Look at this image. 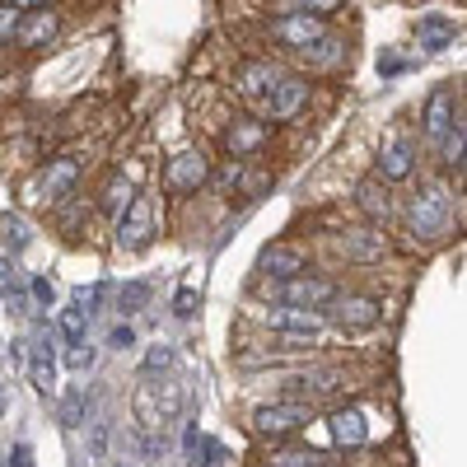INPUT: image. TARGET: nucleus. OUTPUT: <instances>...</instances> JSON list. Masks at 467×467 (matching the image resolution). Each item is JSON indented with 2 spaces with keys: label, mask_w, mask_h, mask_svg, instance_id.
<instances>
[{
  "label": "nucleus",
  "mask_w": 467,
  "mask_h": 467,
  "mask_svg": "<svg viewBox=\"0 0 467 467\" xmlns=\"http://www.w3.org/2000/svg\"><path fill=\"white\" fill-rule=\"evenodd\" d=\"M262 327L276 332V356H308L318 346L327 318L323 314H304V308L290 304H266L262 308Z\"/></svg>",
  "instance_id": "f257e3e1"
},
{
  "label": "nucleus",
  "mask_w": 467,
  "mask_h": 467,
  "mask_svg": "<svg viewBox=\"0 0 467 467\" xmlns=\"http://www.w3.org/2000/svg\"><path fill=\"white\" fill-rule=\"evenodd\" d=\"M407 229H411L416 244H435V239H444V234L453 229V192H449L444 178L420 182V192L407 206Z\"/></svg>",
  "instance_id": "f03ea898"
},
{
  "label": "nucleus",
  "mask_w": 467,
  "mask_h": 467,
  "mask_svg": "<svg viewBox=\"0 0 467 467\" xmlns=\"http://www.w3.org/2000/svg\"><path fill=\"white\" fill-rule=\"evenodd\" d=\"M308 425H314V407L295 402V398L262 402V407L253 411V435H257V440H271V444H281V440L308 431Z\"/></svg>",
  "instance_id": "7ed1b4c3"
},
{
  "label": "nucleus",
  "mask_w": 467,
  "mask_h": 467,
  "mask_svg": "<svg viewBox=\"0 0 467 467\" xmlns=\"http://www.w3.org/2000/svg\"><path fill=\"white\" fill-rule=\"evenodd\" d=\"M323 318L337 332H346V337H360V332H374L383 323V304L374 295H337Z\"/></svg>",
  "instance_id": "20e7f679"
},
{
  "label": "nucleus",
  "mask_w": 467,
  "mask_h": 467,
  "mask_svg": "<svg viewBox=\"0 0 467 467\" xmlns=\"http://www.w3.org/2000/svg\"><path fill=\"white\" fill-rule=\"evenodd\" d=\"M337 295H341L337 281L332 276H318V271H304V276L276 285V299L290 304V308H304V314H327Z\"/></svg>",
  "instance_id": "39448f33"
},
{
  "label": "nucleus",
  "mask_w": 467,
  "mask_h": 467,
  "mask_svg": "<svg viewBox=\"0 0 467 467\" xmlns=\"http://www.w3.org/2000/svg\"><path fill=\"white\" fill-rule=\"evenodd\" d=\"M211 160H206V150H178L173 160L164 164V192L169 197H192V192H202L211 182Z\"/></svg>",
  "instance_id": "423d86ee"
},
{
  "label": "nucleus",
  "mask_w": 467,
  "mask_h": 467,
  "mask_svg": "<svg viewBox=\"0 0 467 467\" xmlns=\"http://www.w3.org/2000/svg\"><path fill=\"white\" fill-rule=\"evenodd\" d=\"M28 374H33V388L47 398L52 383H57V323H47V318H33V332H28Z\"/></svg>",
  "instance_id": "0eeeda50"
},
{
  "label": "nucleus",
  "mask_w": 467,
  "mask_h": 467,
  "mask_svg": "<svg viewBox=\"0 0 467 467\" xmlns=\"http://www.w3.org/2000/svg\"><path fill=\"white\" fill-rule=\"evenodd\" d=\"M332 253L350 266H374L388 257V239L374 229V224H350V229H337L332 234Z\"/></svg>",
  "instance_id": "6e6552de"
},
{
  "label": "nucleus",
  "mask_w": 467,
  "mask_h": 467,
  "mask_svg": "<svg viewBox=\"0 0 467 467\" xmlns=\"http://www.w3.org/2000/svg\"><path fill=\"white\" fill-rule=\"evenodd\" d=\"M75 182H80V160H75V154H57V160H47L43 173L33 178L28 202H61L75 192Z\"/></svg>",
  "instance_id": "1a4fd4ad"
},
{
  "label": "nucleus",
  "mask_w": 467,
  "mask_h": 467,
  "mask_svg": "<svg viewBox=\"0 0 467 467\" xmlns=\"http://www.w3.org/2000/svg\"><path fill=\"white\" fill-rule=\"evenodd\" d=\"M281 66L271 61V57H248V61H239V70H234V89H239V99H248V103H266L271 99V89L281 85Z\"/></svg>",
  "instance_id": "9d476101"
},
{
  "label": "nucleus",
  "mask_w": 467,
  "mask_h": 467,
  "mask_svg": "<svg viewBox=\"0 0 467 467\" xmlns=\"http://www.w3.org/2000/svg\"><path fill=\"white\" fill-rule=\"evenodd\" d=\"M112 239H117V248H122V253H140V248L154 239V202L136 192V202L127 206L122 220H117Z\"/></svg>",
  "instance_id": "9b49d317"
},
{
  "label": "nucleus",
  "mask_w": 467,
  "mask_h": 467,
  "mask_svg": "<svg viewBox=\"0 0 467 467\" xmlns=\"http://www.w3.org/2000/svg\"><path fill=\"white\" fill-rule=\"evenodd\" d=\"M453 122H462V112H458V94L440 85L431 99H425V108H420V131H425V140H431V150H440V140L453 131Z\"/></svg>",
  "instance_id": "f8f14e48"
},
{
  "label": "nucleus",
  "mask_w": 467,
  "mask_h": 467,
  "mask_svg": "<svg viewBox=\"0 0 467 467\" xmlns=\"http://www.w3.org/2000/svg\"><path fill=\"white\" fill-rule=\"evenodd\" d=\"M257 271L266 281H276V285H285V281H295V276H304L308 271V257H304V248L299 244H266L262 253H257Z\"/></svg>",
  "instance_id": "ddd939ff"
},
{
  "label": "nucleus",
  "mask_w": 467,
  "mask_h": 467,
  "mask_svg": "<svg viewBox=\"0 0 467 467\" xmlns=\"http://www.w3.org/2000/svg\"><path fill=\"white\" fill-rule=\"evenodd\" d=\"M411 173H416V145H411V136H388L379 145L374 178L379 182H407Z\"/></svg>",
  "instance_id": "4468645a"
},
{
  "label": "nucleus",
  "mask_w": 467,
  "mask_h": 467,
  "mask_svg": "<svg viewBox=\"0 0 467 467\" xmlns=\"http://www.w3.org/2000/svg\"><path fill=\"white\" fill-rule=\"evenodd\" d=\"M266 140H271V127L262 122V117H239V122L224 131V150H229V160H239V164L257 160V154L266 150Z\"/></svg>",
  "instance_id": "2eb2a0df"
},
{
  "label": "nucleus",
  "mask_w": 467,
  "mask_h": 467,
  "mask_svg": "<svg viewBox=\"0 0 467 467\" xmlns=\"http://www.w3.org/2000/svg\"><path fill=\"white\" fill-rule=\"evenodd\" d=\"M308 103V80L304 75H281V85L271 89V99L262 103V122H290V117Z\"/></svg>",
  "instance_id": "dca6fc26"
},
{
  "label": "nucleus",
  "mask_w": 467,
  "mask_h": 467,
  "mask_svg": "<svg viewBox=\"0 0 467 467\" xmlns=\"http://www.w3.org/2000/svg\"><path fill=\"white\" fill-rule=\"evenodd\" d=\"M327 28H323V19H304V15H285V19H271V37H276L281 47H290V52H308L323 37Z\"/></svg>",
  "instance_id": "f3484780"
},
{
  "label": "nucleus",
  "mask_w": 467,
  "mask_h": 467,
  "mask_svg": "<svg viewBox=\"0 0 467 467\" xmlns=\"http://www.w3.org/2000/svg\"><path fill=\"white\" fill-rule=\"evenodd\" d=\"M327 431H332V440L341 449H365L369 444V416L360 407H337L327 416Z\"/></svg>",
  "instance_id": "a211bd4d"
},
{
  "label": "nucleus",
  "mask_w": 467,
  "mask_h": 467,
  "mask_svg": "<svg viewBox=\"0 0 467 467\" xmlns=\"http://www.w3.org/2000/svg\"><path fill=\"white\" fill-rule=\"evenodd\" d=\"M356 211L374 224H383L388 215H393V192H388V182L379 178H360L356 182Z\"/></svg>",
  "instance_id": "6ab92c4d"
},
{
  "label": "nucleus",
  "mask_w": 467,
  "mask_h": 467,
  "mask_svg": "<svg viewBox=\"0 0 467 467\" xmlns=\"http://www.w3.org/2000/svg\"><path fill=\"white\" fill-rule=\"evenodd\" d=\"M262 462L266 467H332L323 449H308V444H271Z\"/></svg>",
  "instance_id": "aec40b11"
},
{
  "label": "nucleus",
  "mask_w": 467,
  "mask_h": 467,
  "mask_svg": "<svg viewBox=\"0 0 467 467\" xmlns=\"http://www.w3.org/2000/svg\"><path fill=\"white\" fill-rule=\"evenodd\" d=\"M52 37H57V15H52L47 5H37V10L24 19V28H19L15 43H24V47H43V43H52Z\"/></svg>",
  "instance_id": "412c9836"
},
{
  "label": "nucleus",
  "mask_w": 467,
  "mask_h": 467,
  "mask_svg": "<svg viewBox=\"0 0 467 467\" xmlns=\"http://www.w3.org/2000/svg\"><path fill=\"white\" fill-rule=\"evenodd\" d=\"M131 202H136V187H131V178H122V173H112V178L103 182V197H99V206H103L108 215H117V220H122Z\"/></svg>",
  "instance_id": "4be33fe9"
},
{
  "label": "nucleus",
  "mask_w": 467,
  "mask_h": 467,
  "mask_svg": "<svg viewBox=\"0 0 467 467\" xmlns=\"http://www.w3.org/2000/svg\"><path fill=\"white\" fill-rule=\"evenodd\" d=\"M57 416H61L66 431H80V425H85V416H89V398H85V388H80V383H70L66 393H61Z\"/></svg>",
  "instance_id": "5701e85b"
},
{
  "label": "nucleus",
  "mask_w": 467,
  "mask_h": 467,
  "mask_svg": "<svg viewBox=\"0 0 467 467\" xmlns=\"http://www.w3.org/2000/svg\"><path fill=\"white\" fill-rule=\"evenodd\" d=\"M57 337L66 341V350H70V346H85V337H89V314H85V308L66 304L61 318H57Z\"/></svg>",
  "instance_id": "b1692460"
},
{
  "label": "nucleus",
  "mask_w": 467,
  "mask_h": 467,
  "mask_svg": "<svg viewBox=\"0 0 467 467\" xmlns=\"http://www.w3.org/2000/svg\"><path fill=\"white\" fill-rule=\"evenodd\" d=\"M150 304V281H122L112 290V308L122 318H131V314H140V308Z\"/></svg>",
  "instance_id": "393cba45"
},
{
  "label": "nucleus",
  "mask_w": 467,
  "mask_h": 467,
  "mask_svg": "<svg viewBox=\"0 0 467 467\" xmlns=\"http://www.w3.org/2000/svg\"><path fill=\"white\" fill-rule=\"evenodd\" d=\"M37 10V0H0V43H10V37H19V28H24V19Z\"/></svg>",
  "instance_id": "a878e982"
},
{
  "label": "nucleus",
  "mask_w": 467,
  "mask_h": 467,
  "mask_svg": "<svg viewBox=\"0 0 467 467\" xmlns=\"http://www.w3.org/2000/svg\"><path fill=\"white\" fill-rule=\"evenodd\" d=\"M211 182H215V187H224L229 197H234V192H253L262 178H257V182H248V164H239V160H224V169H215V173H211Z\"/></svg>",
  "instance_id": "bb28decb"
},
{
  "label": "nucleus",
  "mask_w": 467,
  "mask_h": 467,
  "mask_svg": "<svg viewBox=\"0 0 467 467\" xmlns=\"http://www.w3.org/2000/svg\"><path fill=\"white\" fill-rule=\"evenodd\" d=\"M453 33H458V28H453L449 19H435V15H431V19H420V43L431 47V52L449 47V43H453Z\"/></svg>",
  "instance_id": "cd10ccee"
},
{
  "label": "nucleus",
  "mask_w": 467,
  "mask_h": 467,
  "mask_svg": "<svg viewBox=\"0 0 467 467\" xmlns=\"http://www.w3.org/2000/svg\"><path fill=\"white\" fill-rule=\"evenodd\" d=\"M304 61H308V66H337V61H341V37L323 33L318 43H314V47L304 52Z\"/></svg>",
  "instance_id": "c85d7f7f"
},
{
  "label": "nucleus",
  "mask_w": 467,
  "mask_h": 467,
  "mask_svg": "<svg viewBox=\"0 0 467 467\" xmlns=\"http://www.w3.org/2000/svg\"><path fill=\"white\" fill-rule=\"evenodd\" d=\"M0 234H5L10 253H24V248H28V239H33V234H28V224H24L15 211H5V215H0Z\"/></svg>",
  "instance_id": "c756f323"
},
{
  "label": "nucleus",
  "mask_w": 467,
  "mask_h": 467,
  "mask_svg": "<svg viewBox=\"0 0 467 467\" xmlns=\"http://www.w3.org/2000/svg\"><path fill=\"white\" fill-rule=\"evenodd\" d=\"M173 360H178V350H173L169 341H160V346H150V350H145L140 369H145V374H164V369H173Z\"/></svg>",
  "instance_id": "7c9ffc66"
},
{
  "label": "nucleus",
  "mask_w": 467,
  "mask_h": 467,
  "mask_svg": "<svg viewBox=\"0 0 467 467\" xmlns=\"http://www.w3.org/2000/svg\"><path fill=\"white\" fill-rule=\"evenodd\" d=\"M94 360H99V350H94L89 341L66 350V369H75V374H89V369H94Z\"/></svg>",
  "instance_id": "2f4dec72"
},
{
  "label": "nucleus",
  "mask_w": 467,
  "mask_h": 467,
  "mask_svg": "<svg viewBox=\"0 0 467 467\" xmlns=\"http://www.w3.org/2000/svg\"><path fill=\"white\" fill-rule=\"evenodd\" d=\"M103 295H108V285H80L70 304H75V308H85V314L94 318V314H99V304H103Z\"/></svg>",
  "instance_id": "473e14b6"
},
{
  "label": "nucleus",
  "mask_w": 467,
  "mask_h": 467,
  "mask_svg": "<svg viewBox=\"0 0 467 467\" xmlns=\"http://www.w3.org/2000/svg\"><path fill=\"white\" fill-rule=\"evenodd\" d=\"M28 295H33L37 308H52V304H57V285H52L47 276H33V281H28Z\"/></svg>",
  "instance_id": "72a5a7b5"
},
{
  "label": "nucleus",
  "mask_w": 467,
  "mask_h": 467,
  "mask_svg": "<svg viewBox=\"0 0 467 467\" xmlns=\"http://www.w3.org/2000/svg\"><path fill=\"white\" fill-rule=\"evenodd\" d=\"M108 346H112V350H131V346H136V327H131V323H117V327L108 332Z\"/></svg>",
  "instance_id": "f704fd0d"
},
{
  "label": "nucleus",
  "mask_w": 467,
  "mask_h": 467,
  "mask_svg": "<svg viewBox=\"0 0 467 467\" xmlns=\"http://www.w3.org/2000/svg\"><path fill=\"white\" fill-rule=\"evenodd\" d=\"M173 314H178V318H192V314H197V290H178Z\"/></svg>",
  "instance_id": "c9c22d12"
},
{
  "label": "nucleus",
  "mask_w": 467,
  "mask_h": 467,
  "mask_svg": "<svg viewBox=\"0 0 467 467\" xmlns=\"http://www.w3.org/2000/svg\"><path fill=\"white\" fill-rule=\"evenodd\" d=\"M202 453H206V458H202V467H220V462H224V444H215V440H206V444H202Z\"/></svg>",
  "instance_id": "e433bc0d"
},
{
  "label": "nucleus",
  "mask_w": 467,
  "mask_h": 467,
  "mask_svg": "<svg viewBox=\"0 0 467 467\" xmlns=\"http://www.w3.org/2000/svg\"><path fill=\"white\" fill-rule=\"evenodd\" d=\"M5 467H33V449L28 444H15L10 458H5Z\"/></svg>",
  "instance_id": "4c0bfd02"
},
{
  "label": "nucleus",
  "mask_w": 467,
  "mask_h": 467,
  "mask_svg": "<svg viewBox=\"0 0 467 467\" xmlns=\"http://www.w3.org/2000/svg\"><path fill=\"white\" fill-rule=\"evenodd\" d=\"M89 449H94V458H108V431H103V425H94V435H89Z\"/></svg>",
  "instance_id": "58836bf2"
},
{
  "label": "nucleus",
  "mask_w": 467,
  "mask_h": 467,
  "mask_svg": "<svg viewBox=\"0 0 467 467\" xmlns=\"http://www.w3.org/2000/svg\"><path fill=\"white\" fill-rule=\"evenodd\" d=\"M5 281H15V266H10V257H0V295H10Z\"/></svg>",
  "instance_id": "ea45409f"
},
{
  "label": "nucleus",
  "mask_w": 467,
  "mask_h": 467,
  "mask_svg": "<svg viewBox=\"0 0 467 467\" xmlns=\"http://www.w3.org/2000/svg\"><path fill=\"white\" fill-rule=\"evenodd\" d=\"M5 407H10V393H5V383H0V416H5Z\"/></svg>",
  "instance_id": "a19ab883"
},
{
  "label": "nucleus",
  "mask_w": 467,
  "mask_h": 467,
  "mask_svg": "<svg viewBox=\"0 0 467 467\" xmlns=\"http://www.w3.org/2000/svg\"><path fill=\"white\" fill-rule=\"evenodd\" d=\"M0 356H5V341H0Z\"/></svg>",
  "instance_id": "79ce46f5"
},
{
  "label": "nucleus",
  "mask_w": 467,
  "mask_h": 467,
  "mask_svg": "<svg viewBox=\"0 0 467 467\" xmlns=\"http://www.w3.org/2000/svg\"><path fill=\"white\" fill-rule=\"evenodd\" d=\"M462 169H467V154H462Z\"/></svg>",
  "instance_id": "37998d69"
},
{
  "label": "nucleus",
  "mask_w": 467,
  "mask_h": 467,
  "mask_svg": "<svg viewBox=\"0 0 467 467\" xmlns=\"http://www.w3.org/2000/svg\"><path fill=\"white\" fill-rule=\"evenodd\" d=\"M117 467H122V462H117Z\"/></svg>",
  "instance_id": "c03bdc74"
}]
</instances>
